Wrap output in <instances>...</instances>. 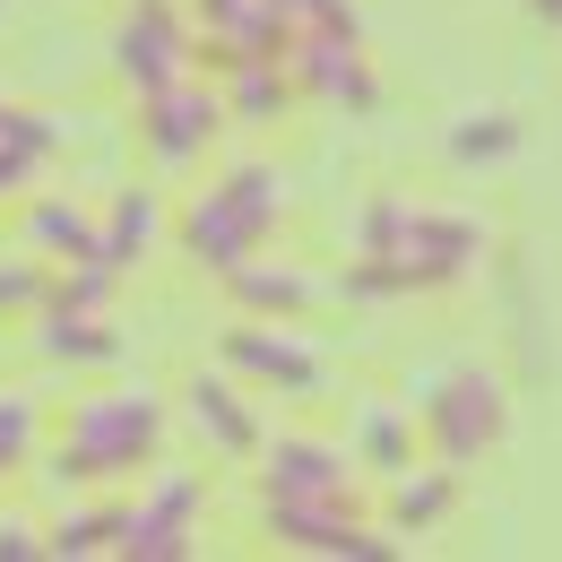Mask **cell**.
<instances>
[{
  "label": "cell",
  "instance_id": "1",
  "mask_svg": "<svg viewBox=\"0 0 562 562\" xmlns=\"http://www.w3.org/2000/svg\"><path fill=\"white\" fill-rule=\"evenodd\" d=\"M165 441V407L147 390H122V398H87L70 416V432L53 441V485H104L122 468H147Z\"/></svg>",
  "mask_w": 562,
  "mask_h": 562
},
{
  "label": "cell",
  "instance_id": "2",
  "mask_svg": "<svg viewBox=\"0 0 562 562\" xmlns=\"http://www.w3.org/2000/svg\"><path fill=\"white\" fill-rule=\"evenodd\" d=\"M269 225H278V173H269V165H243V173H225L216 191L191 200L182 243H191V260H209L216 278H225V269H243V260L260 251Z\"/></svg>",
  "mask_w": 562,
  "mask_h": 562
},
{
  "label": "cell",
  "instance_id": "3",
  "mask_svg": "<svg viewBox=\"0 0 562 562\" xmlns=\"http://www.w3.org/2000/svg\"><path fill=\"white\" fill-rule=\"evenodd\" d=\"M363 251H372V260H390L398 285H441V278H459V269L485 251V234H476V225H459V216H424V209L381 200V209L363 216Z\"/></svg>",
  "mask_w": 562,
  "mask_h": 562
},
{
  "label": "cell",
  "instance_id": "4",
  "mask_svg": "<svg viewBox=\"0 0 562 562\" xmlns=\"http://www.w3.org/2000/svg\"><path fill=\"white\" fill-rule=\"evenodd\" d=\"M502 424H510V398H502V381L476 372V363L441 372V381H432V398H424V432H432L441 468H468L476 450H493V441H502Z\"/></svg>",
  "mask_w": 562,
  "mask_h": 562
},
{
  "label": "cell",
  "instance_id": "5",
  "mask_svg": "<svg viewBox=\"0 0 562 562\" xmlns=\"http://www.w3.org/2000/svg\"><path fill=\"white\" fill-rule=\"evenodd\" d=\"M113 70L131 78L139 95L173 87V78H191V35H182L173 0H139V9L122 18V35H113Z\"/></svg>",
  "mask_w": 562,
  "mask_h": 562
},
{
  "label": "cell",
  "instance_id": "6",
  "mask_svg": "<svg viewBox=\"0 0 562 562\" xmlns=\"http://www.w3.org/2000/svg\"><path fill=\"white\" fill-rule=\"evenodd\" d=\"M191 519H200V485H191V476H165L147 502H122V546H113V554L182 562L191 554Z\"/></svg>",
  "mask_w": 562,
  "mask_h": 562
},
{
  "label": "cell",
  "instance_id": "7",
  "mask_svg": "<svg viewBox=\"0 0 562 562\" xmlns=\"http://www.w3.org/2000/svg\"><path fill=\"white\" fill-rule=\"evenodd\" d=\"M269 528L303 554H390L372 528H355L338 510V493H269Z\"/></svg>",
  "mask_w": 562,
  "mask_h": 562
},
{
  "label": "cell",
  "instance_id": "8",
  "mask_svg": "<svg viewBox=\"0 0 562 562\" xmlns=\"http://www.w3.org/2000/svg\"><path fill=\"white\" fill-rule=\"evenodd\" d=\"M216 122H225V95L191 87V78H173V87H156V95H147V147H156L165 165L200 156V147L216 139Z\"/></svg>",
  "mask_w": 562,
  "mask_h": 562
},
{
  "label": "cell",
  "instance_id": "9",
  "mask_svg": "<svg viewBox=\"0 0 562 562\" xmlns=\"http://www.w3.org/2000/svg\"><path fill=\"white\" fill-rule=\"evenodd\" d=\"M225 363H243V372L278 381V390H294V398H303V390H321V355L294 347L285 329H269V338H260V329H234V338H225Z\"/></svg>",
  "mask_w": 562,
  "mask_h": 562
},
{
  "label": "cell",
  "instance_id": "10",
  "mask_svg": "<svg viewBox=\"0 0 562 562\" xmlns=\"http://www.w3.org/2000/svg\"><path fill=\"white\" fill-rule=\"evenodd\" d=\"M191 416L209 424V441L225 459H251V450H260V416H251L243 390H225V381H191Z\"/></svg>",
  "mask_w": 562,
  "mask_h": 562
},
{
  "label": "cell",
  "instance_id": "11",
  "mask_svg": "<svg viewBox=\"0 0 562 562\" xmlns=\"http://www.w3.org/2000/svg\"><path fill=\"white\" fill-rule=\"evenodd\" d=\"M269 493H347V459L321 441H269Z\"/></svg>",
  "mask_w": 562,
  "mask_h": 562
},
{
  "label": "cell",
  "instance_id": "12",
  "mask_svg": "<svg viewBox=\"0 0 562 562\" xmlns=\"http://www.w3.org/2000/svg\"><path fill=\"white\" fill-rule=\"evenodd\" d=\"M44 355H61V363H113L122 338H113L104 312H61V303H44Z\"/></svg>",
  "mask_w": 562,
  "mask_h": 562
},
{
  "label": "cell",
  "instance_id": "13",
  "mask_svg": "<svg viewBox=\"0 0 562 562\" xmlns=\"http://www.w3.org/2000/svg\"><path fill=\"white\" fill-rule=\"evenodd\" d=\"M147 243H156V200H147V191H122V200H113V225L95 234V260L131 278L147 260Z\"/></svg>",
  "mask_w": 562,
  "mask_h": 562
},
{
  "label": "cell",
  "instance_id": "14",
  "mask_svg": "<svg viewBox=\"0 0 562 562\" xmlns=\"http://www.w3.org/2000/svg\"><path fill=\"white\" fill-rule=\"evenodd\" d=\"M53 139H61V131H53L44 113H18V104H0V191H18V182H26V173L53 156Z\"/></svg>",
  "mask_w": 562,
  "mask_h": 562
},
{
  "label": "cell",
  "instance_id": "15",
  "mask_svg": "<svg viewBox=\"0 0 562 562\" xmlns=\"http://www.w3.org/2000/svg\"><path fill=\"white\" fill-rule=\"evenodd\" d=\"M225 285H234V303H251V312H278V321H294V312L321 294V285L294 278V269H251V260H243V269H225Z\"/></svg>",
  "mask_w": 562,
  "mask_h": 562
},
{
  "label": "cell",
  "instance_id": "16",
  "mask_svg": "<svg viewBox=\"0 0 562 562\" xmlns=\"http://www.w3.org/2000/svg\"><path fill=\"white\" fill-rule=\"evenodd\" d=\"M26 243H44V251H70V260H95V225L61 200H35L26 209Z\"/></svg>",
  "mask_w": 562,
  "mask_h": 562
},
{
  "label": "cell",
  "instance_id": "17",
  "mask_svg": "<svg viewBox=\"0 0 562 562\" xmlns=\"http://www.w3.org/2000/svg\"><path fill=\"white\" fill-rule=\"evenodd\" d=\"M234 87H225V113H243V122H260V113H285L294 104V78H278L269 61H234Z\"/></svg>",
  "mask_w": 562,
  "mask_h": 562
},
{
  "label": "cell",
  "instance_id": "18",
  "mask_svg": "<svg viewBox=\"0 0 562 562\" xmlns=\"http://www.w3.org/2000/svg\"><path fill=\"white\" fill-rule=\"evenodd\" d=\"M510 147H519V122H510V113H468V122L450 131V156H459V165H485V156H510Z\"/></svg>",
  "mask_w": 562,
  "mask_h": 562
},
{
  "label": "cell",
  "instance_id": "19",
  "mask_svg": "<svg viewBox=\"0 0 562 562\" xmlns=\"http://www.w3.org/2000/svg\"><path fill=\"white\" fill-rule=\"evenodd\" d=\"M450 502H459V476L432 468V476H416V485H398V519H407V528H432Z\"/></svg>",
  "mask_w": 562,
  "mask_h": 562
},
{
  "label": "cell",
  "instance_id": "20",
  "mask_svg": "<svg viewBox=\"0 0 562 562\" xmlns=\"http://www.w3.org/2000/svg\"><path fill=\"white\" fill-rule=\"evenodd\" d=\"M407 450H416V441H407V424L390 416V407H372V416H363V459H372V468H390V476H398V468H407Z\"/></svg>",
  "mask_w": 562,
  "mask_h": 562
},
{
  "label": "cell",
  "instance_id": "21",
  "mask_svg": "<svg viewBox=\"0 0 562 562\" xmlns=\"http://www.w3.org/2000/svg\"><path fill=\"white\" fill-rule=\"evenodd\" d=\"M26 450H35V407H26V398H0V476H9Z\"/></svg>",
  "mask_w": 562,
  "mask_h": 562
},
{
  "label": "cell",
  "instance_id": "22",
  "mask_svg": "<svg viewBox=\"0 0 562 562\" xmlns=\"http://www.w3.org/2000/svg\"><path fill=\"white\" fill-rule=\"evenodd\" d=\"M53 294V278L26 260V269H0V312H26V303H44Z\"/></svg>",
  "mask_w": 562,
  "mask_h": 562
},
{
  "label": "cell",
  "instance_id": "23",
  "mask_svg": "<svg viewBox=\"0 0 562 562\" xmlns=\"http://www.w3.org/2000/svg\"><path fill=\"white\" fill-rule=\"evenodd\" d=\"M0 554H44V546H35V528H26V519H0Z\"/></svg>",
  "mask_w": 562,
  "mask_h": 562
},
{
  "label": "cell",
  "instance_id": "24",
  "mask_svg": "<svg viewBox=\"0 0 562 562\" xmlns=\"http://www.w3.org/2000/svg\"><path fill=\"white\" fill-rule=\"evenodd\" d=\"M537 18H562V0H537Z\"/></svg>",
  "mask_w": 562,
  "mask_h": 562
}]
</instances>
